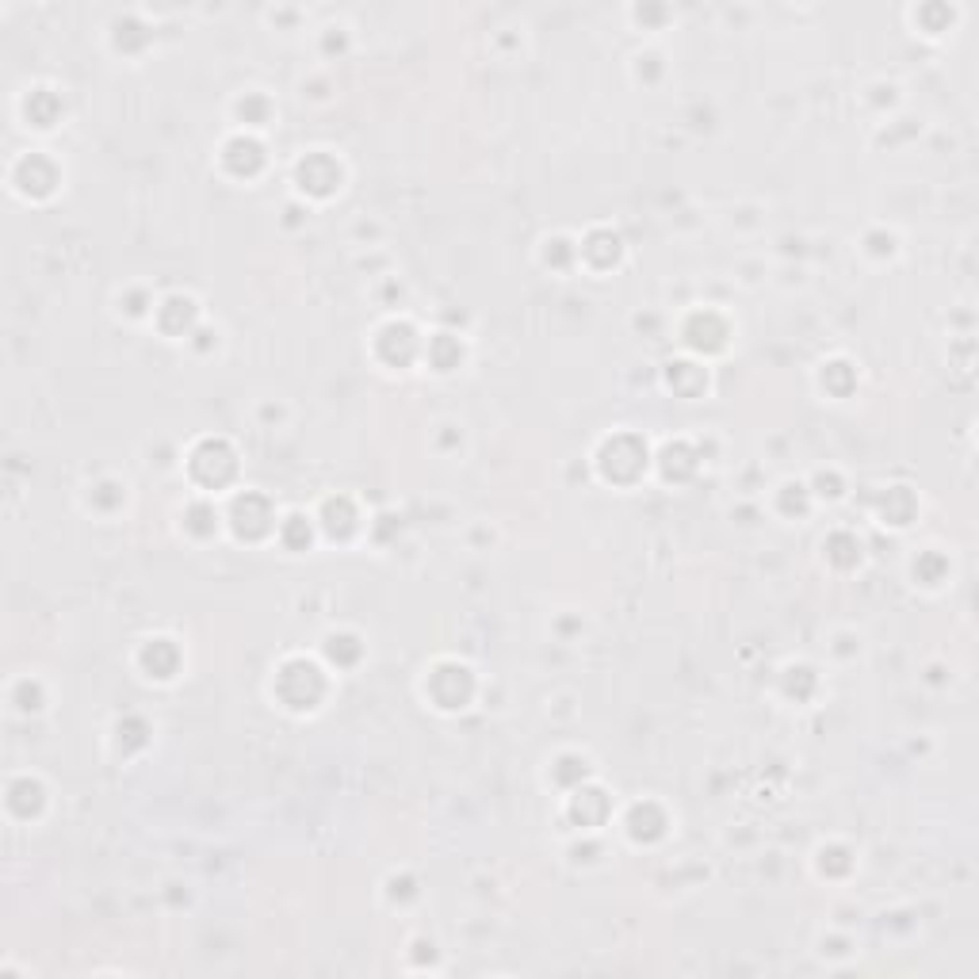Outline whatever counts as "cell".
I'll use <instances>...</instances> for the list:
<instances>
[{
    "label": "cell",
    "instance_id": "obj_1",
    "mask_svg": "<svg viewBox=\"0 0 979 979\" xmlns=\"http://www.w3.org/2000/svg\"><path fill=\"white\" fill-rule=\"evenodd\" d=\"M299 180H303V188L306 180H322V196H329L333 188H341V165L329 153L314 150L306 153V161H299Z\"/></svg>",
    "mask_w": 979,
    "mask_h": 979
}]
</instances>
